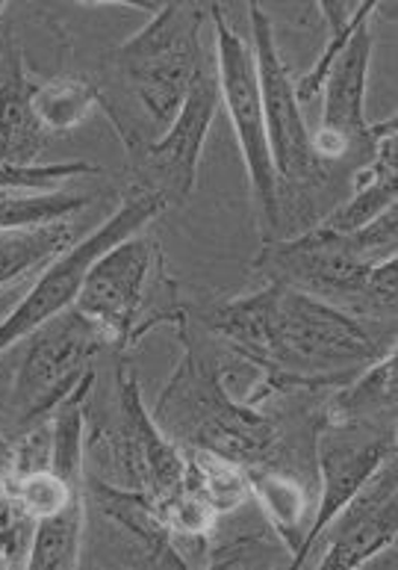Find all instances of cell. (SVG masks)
Wrapping results in <instances>:
<instances>
[{
    "mask_svg": "<svg viewBox=\"0 0 398 570\" xmlns=\"http://www.w3.org/2000/svg\"><path fill=\"white\" fill-rule=\"evenodd\" d=\"M207 328L225 350L260 366L271 393L339 387L396 350L378 337L381 332L280 284L216 305Z\"/></svg>",
    "mask_w": 398,
    "mask_h": 570,
    "instance_id": "1",
    "label": "cell"
},
{
    "mask_svg": "<svg viewBox=\"0 0 398 570\" xmlns=\"http://www.w3.org/2000/svg\"><path fill=\"white\" fill-rule=\"evenodd\" d=\"M210 9L196 3H166L151 21L116 45L94 80L98 104L119 130L128 157L145 151L187 101L189 89L210 69L201 30Z\"/></svg>",
    "mask_w": 398,
    "mask_h": 570,
    "instance_id": "2",
    "label": "cell"
},
{
    "mask_svg": "<svg viewBox=\"0 0 398 570\" xmlns=\"http://www.w3.org/2000/svg\"><path fill=\"white\" fill-rule=\"evenodd\" d=\"M183 355L157 396L153 420L183 450L216 452L246 468L271 464L278 426L263 411L246 405L221 379L219 361L189 337L187 314L178 323Z\"/></svg>",
    "mask_w": 398,
    "mask_h": 570,
    "instance_id": "3",
    "label": "cell"
},
{
    "mask_svg": "<svg viewBox=\"0 0 398 570\" xmlns=\"http://www.w3.org/2000/svg\"><path fill=\"white\" fill-rule=\"evenodd\" d=\"M257 273L266 284L319 298L372 332H396L398 257L366 264L348 246L346 234L314 225L298 237L263 239Z\"/></svg>",
    "mask_w": 398,
    "mask_h": 570,
    "instance_id": "4",
    "label": "cell"
},
{
    "mask_svg": "<svg viewBox=\"0 0 398 570\" xmlns=\"http://www.w3.org/2000/svg\"><path fill=\"white\" fill-rule=\"evenodd\" d=\"M94 455L101 479L133 488L162 502L187 476V450L157 426L142 402V387L130 364L116 370V414L98 429L86 423V459Z\"/></svg>",
    "mask_w": 398,
    "mask_h": 570,
    "instance_id": "5",
    "label": "cell"
},
{
    "mask_svg": "<svg viewBox=\"0 0 398 570\" xmlns=\"http://www.w3.org/2000/svg\"><path fill=\"white\" fill-rule=\"evenodd\" d=\"M103 352H110V341L74 307L30 334L7 400L16 434L51 420L57 405L94 373Z\"/></svg>",
    "mask_w": 398,
    "mask_h": 570,
    "instance_id": "6",
    "label": "cell"
},
{
    "mask_svg": "<svg viewBox=\"0 0 398 570\" xmlns=\"http://www.w3.org/2000/svg\"><path fill=\"white\" fill-rule=\"evenodd\" d=\"M162 210H169V207L162 205L160 198L145 196V193H130L125 198V205L110 219L98 225L89 237L74 243L51 266H44L42 275L30 287V293L0 320V355L12 350L16 343H24L42 325H48L60 314L71 311L77 302V293H80V284H83V275L89 273V266L107 248H112L121 239L133 237L142 228H148Z\"/></svg>",
    "mask_w": 398,
    "mask_h": 570,
    "instance_id": "7",
    "label": "cell"
},
{
    "mask_svg": "<svg viewBox=\"0 0 398 570\" xmlns=\"http://www.w3.org/2000/svg\"><path fill=\"white\" fill-rule=\"evenodd\" d=\"M248 21L255 36L251 51H255L257 86H260V101H263L266 139H269L271 163L278 175V198L283 187L296 193L322 187L331 166L316 157L314 130L307 128L305 110L296 98V80L280 53L275 24L269 12L257 3L248 7Z\"/></svg>",
    "mask_w": 398,
    "mask_h": 570,
    "instance_id": "8",
    "label": "cell"
},
{
    "mask_svg": "<svg viewBox=\"0 0 398 570\" xmlns=\"http://www.w3.org/2000/svg\"><path fill=\"white\" fill-rule=\"evenodd\" d=\"M212 24H216V83L225 107L230 112V125L239 139V151L246 160L248 184L255 193L257 214L263 239L278 237L280 228V198H278V175L271 163L269 139H266L263 101H260V86H257L255 51L242 36L230 27L225 9H210Z\"/></svg>",
    "mask_w": 398,
    "mask_h": 570,
    "instance_id": "9",
    "label": "cell"
},
{
    "mask_svg": "<svg viewBox=\"0 0 398 570\" xmlns=\"http://www.w3.org/2000/svg\"><path fill=\"white\" fill-rule=\"evenodd\" d=\"M162 264L160 243L148 234H133L107 248L83 275L74 311L101 328L110 350H128L145 334V293Z\"/></svg>",
    "mask_w": 398,
    "mask_h": 570,
    "instance_id": "10",
    "label": "cell"
},
{
    "mask_svg": "<svg viewBox=\"0 0 398 570\" xmlns=\"http://www.w3.org/2000/svg\"><path fill=\"white\" fill-rule=\"evenodd\" d=\"M219 83L216 71L207 69L189 89L187 101L171 119V125L153 139L145 151L128 157L130 193L160 198L166 207L183 205L198 180L203 142L212 128L216 110H219Z\"/></svg>",
    "mask_w": 398,
    "mask_h": 570,
    "instance_id": "11",
    "label": "cell"
},
{
    "mask_svg": "<svg viewBox=\"0 0 398 570\" xmlns=\"http://www.w3.org/2000/svg\"><path fill=\"white\" fill-rule=\"evenodd\" d=\"M314 450L316 470H319V494H316L314 520L307 529L298 568L319 544L325 527L337 518V511L369 482V476L384 461L396 455V429L322 420L314 432Z\"/></svg>",
    "mask_w": 398,
    "mask_h": 570,
    "instance_id": "12",
    "label": "cell"
},
{
    "mask_svg": "<svg viewBox=\"0 0 398 570\" xmlns=\"http://www.w3.org/2000/svg\"><path fill=\"white\" fill-rule=\"evenodd\" d=\"M369 60H372V30L369 21H364L334 62L322 89V121L314 130V151L328 166L351 160L357 169L375 154L378 134L372 121L366 119Z\"/></svg>",
    "mask_w": 398,
    "mask_h": 570,
    "instance_id": "13",
    "label": "cell"
},
{
    "mask_svg": "<svg viewBox=\"0 0 398 570\" xmlns=\"http://www.w3.org/2000/svg\"><path fill=\"white\" fill-rule=\"evenodd\" d=\"M398 535V476L396 455L375 470L369 482L337 511L325 527V556L319 568L351 570L364 568L390 550ZM319 538V541H322Z\"/></svg>",
    "mask_w": 398,
    "mask_h": 570,
    "instance_id": "14",
    "label": "cell"
},
{
    "mask_svg": "<svg viewBox=\"0 0 398 570\" xmlns=\"http://www.w3.org/2000/svg\"><path fill=\"white\" fill-rule=\"evenodd\" d=\"M86 500H94L101 514L119 529H125L142 550V562L153 568H187L171 541V529L166 523L160 502L153 497L116 485L101 476H86Z\"/></svg>",
    "mask_w": 398,
    "mask_h": 570,
    "instance_id": "15",
    "label": "cell"
},
{
    "mask_svg": "<svg viewBox=\"0 0 398 570\" xmlns=\"http://www.w3.org/2000/svg\"><path fill=\"white\" fill-rule=\"evenodd\" d=\"M378 142L375 154L351 175V196L337 205L319 225L337 234H351L364 228L366 222L381 216L384 210L398 205V160H396V119H384L375 125Z\"/></svg>",
    "mask_w": 398,
    "mask_h": 570,
    "instance_id": "16",
    "label": "cell"
},
{
    "mask_svg": "<svg viewBox=\"0 0 398 570\" xmlns=\"http://www.w3.org/2000/svg\"><path fill=\"white\" fill-rule=\"evenodd\" d=\"M287 547L269 527L255 497L239 509L225 511L207 535V559L212 568H251V564H289Z\"/></svg>",
    "mask_w": 398,
    "mask_h": 570,
    "instance_id": "17",
    "label": "cell"
},
{
    "mask_svg": "<svg viewBox=\"0 0 398 570\" xmlns=\"http://www.w3.org/2000/svg\"><path fill=\"white\" fill-rule=\"evenodd\" d=\"M398 379H396V350L384 352L378 361L364 366L351 382L334 387L328 400L325 420L337 423H357V426L396 429Z\"/></svg>",
    "mask_w": 398,
    "mask_h": 570,
    "instance_id": "18",
    "label": "cell"
},
{
    "mask_svg": "<svg viewBox=\"0 0 398 570\" xmlns=\"http://www.w3.org/2000/svg\"><path fill=\"white\" fill-rule=\"evenodd\" d=\"M48 137L33 110V80L12 57V69L0 80V166H39Z\"/></svg>",
    "mask_w": 398,
    "mask_h": 570,
    "instance_id": "19",
    "label": "cell"
},
{
    "mask_svg": "<svg viewBox=\"0 0 398 570\" xmlns=\"http://www.w3.org/2000/svg\"><path fill=\"white\" fill-rule=\"evenodd\" d=\"M248 470V488L255 497L257 509L263 511L269 527L278 532L289 553H292V568H298L301 547H305L307 529L314 520V505L307 488L289 473H280L271 464H257Z\"/></svg>",
    "mask_w": 398,
    "mask_h": 570,
    "instance_id": "20",
    "label": "cell"
},
{
    "mask_svg": "<svg viewBox=\"0 0 398 570\" xmlns=\"http://www.w3.org/2000/svg\"><path fill=\"white\" fill-rule=\"evenodd\" d=\"M74 246V228L68 222L48 228L0 230V287L18 282L21 275L51 266Z\"/></svg>",
    "mask_w": 398,
    "mask_h": 570,
    "instance_id": "21",
    "label": "cell"
},
{
    "mask_svg": "<svg viewBox=\"0 0 398 570\" xmlns=\"http://www.w3.org/2000/svg\"><path fill=\"white\" fill-rule=\"evenodd\" d=\"M375 9H378L375 0H364V3H328V0H322L319 3V12H322L325 24H328V42L319 51L314 66L307 69V75L296 80V98L301 107L314 104L322 95L325 80L331 75L334 62L339 60V53L348 45V39L355 36L357 27L375 16Z\"/></svg>",
    "mask_w": 398,
    "mask_h": 570,
    "instance_id": "22",
    "label": "cell"
},
{
    "mask_svg": "<svg viewBox=\"0 0 398 570\" xmlns=\"http://www.w3.org/2000/svg\"><path fill=\"white\" fill-rule=\"evenodd\" d=\"M98 107V86L89 77H51L33 83V110L48 134L77 128Z\"/></svg>",
    "mask_w": 398,
    "mask_h": 570,
    "instance_id": "23",
    "label": "cell"
},
{
    "mask_svg": "<svg viewBox=\"0 0 398 570\" xmlns=\"http://www.w3.org/2000/svg\"><path fill=\"white\" fill-rule=\"evenodd\" d=\"M187 479L201 491L216 514L239 509L242 502L251 500L246 464L201 450H187Z\"/></svg>",
    "mask_w": 398,
    "mask_h": 570,
    "instance_id": "24",
    "label": "cell"
},
{
    "mask_svg": "<svg viewBox=\"0 0 398 570\" xmlns=\"http://www.w3.org/2000/svg\"><path fill=\"white\" fill-rule=\"evenodd\" d=\"M0 494L18 502L30 518L44 520L60 514L62 509L86 505V482H68L57 470L48 468L39 473H27V476H9Z\"/></svg>",
    "mask_w": 398,
    "mask_h": 570,
    "instance_id": "25",
    "label": "cell"
},
{
    "mask_svg": "<svg viewBox=\"0 0 398 570\" xmlns=\"http://www.w3.org/2000/svg\"><path fill=\"white\" fill-rule=\"evenodd\" d=\"M92 196L86 193H66V189H48V193H0V230H27L60 225L89 207Z\"/></svg>",
    "mask_w": 398,
    "mask_h": 570,
    "instance_id": "26",
    "label": "cell"
},
{
    "mask_svg": "<svg viewBox=\"0 0 398 570\" xmlns=\"http://www.w3.org/2000/svg\"><path fill=\"white\" fill-rule=\"evenodd\" d=\"M101 166L83 160L68 163H39V166H0V193L9 189H30V193H48V189H60L62 180L86 178V175H98Z\"/></svg>",
    "mask_w": 398,
    "mask_h": 570,
    "instance_id": "27",
    "label": "cell"
},
{
    "mask_svg": "<svg viewBox=\"0 0 398 570\" xmlns=\"http://www.w3.org/2000/svg\"><path fill=\"white\" fill-rule=\"evenodd\" d=\"M39 520L30 518L18 502L0 494V556L7 568H27Z\"/></svg>",
    "mask_w": 398,
    "mask_h": 570,
    "instance_id": "28",
    "label": "cell"
},
{
    "mask_svg": "<svg viewBox=\"0 0 398 570\" xmlns=\"http://www.w3.org/2000/svg\"><path fill=\"white\" fill-rule=\"evenodd\" d=\"M346 237L348 246L355 248V255L364 257L366 264H384V261L398 257V205Z\"/></svg>",
    "mask_w": 398,
    "mask_h": 570,
    "instance_id": "29",
    "label": "cell"
},
{
    "mask_svg": "<svg viewBox=\"0 0 398 570\" xmlns=\"http://www.w3.org/2000/svg\"><path fill=\"white\" fill-rule=\"evenodd\" d=\"M12 452H16V438L12 434H0V488L12 473Z\"/></svg>",
    "mask_w": 398,
    "mask_h": 570,
    "instance_id": "30",
    "label": "cell"
},
{
    "mask_svg": "<svg viewBox=\"0 0 398 570\" xmlns=\"http://www.w3.org/2000/svg\"><path fill=\"white\" fill-rule=\"evenodd\" d=\"M0 568H7V562H3V556H0Z\"/></svg>",
    "mask_w": 398,
    "mask_h": 570,
    "instance_id": "31",
    "label": "cell"
}]
</instances>
